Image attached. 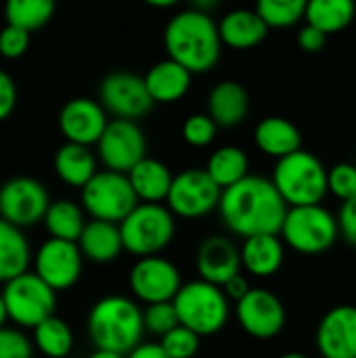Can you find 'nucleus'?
Masks as SVG:
<instances>
[{
	"instance_id": "obj_22",
	"label": "nucleus",
	"mask_w": 356,
	"mask_h": 358,
	"mask_svg": "<svg viewBox=\"0 0 356 358\" xmlns=\"http://www.w3.org/2000/svg\"><path fill=\"white\" fill-rule=\"evenodd\" d=\"M191 78L193 73L187 71L183 65H178L172 59H164L145 73V84L153 103L168 105L180 101L189 92Z\"/></svg>"
},
{
	"instance_id": "obj_21",
	"label": "nucleus",
	"mask_w": 356,
	"mask_h": 358,
	"mask_svg": "<svg viewBox=\"0 0 356 358\" xmlns=\"http://www.w3.org/2000/svg\"><path fill=\"white\" fill-rule=\"evenodd\" d=\"M239 252L241 268H245L252 277L258 279L273 277L285 260V245L279 235H258L243 239Z\"/></svg>"
},
{
	"instance_id": "obj_30",
	"label": "nucleus",
	"mask_w": 356,
	"mask_h": 358,
	"mask_svg": "<svg viewBox=\"0 0 356 358\" xmlns=\"http://www.w3.org/2000/svg\"><path fill=\"white\" fill-rule=\"evenodd\" d=\"M248 168H250V159L245 151L235 145H225L210 155L206 172L225 191V189L235 187L243 178H248L250 176Z\"/></svg>"
},
{
	"instance_id": "obj_41",
	"label": "nucleus",
	"mask_w": 356,
	"mask_h": 358,
	"mask_svg": "<svg viewBox=\"0 0 356 358\" xmlns=\"http://www.w3.org/2000/svg\"><path fill=\"white\" fill-rule=\"evenodd\" d=\"M338 227H340V235L356 248V197L342 203L338 214Z\"/></svg>"
},
{
	"instance_id": "obj_32",
	"label": "nucleus",
	"mask_w": 356,
	"mask_h": 358,
	"mask_svg": "<svg viewBox=\"0 0 356 358\" xmlns=\"http://www.w3.org/2000/svg\"><path fill=\"white\" fill-rule=\"evenodd\" d=\"M34 346L44 357L65 358L73 348V334L63 319L50 317L34 329Z\"/></svg>"
},
{
	"instance_id": "obj_19",
	"label": "nucleus",
	"mask_w": 356,
	"mask_h": 358,
	"mask_svg": "<svg viewBox=\"0 0 356 358\" xmlns=\"http://www.w3.org/2000/svg\"><path fill=\"white\" fill-rule=\"evenodd\" d=\"M195 268L201 281L222 287L241 268V252L237 245L225 235H210L206 237L195 256Z\"/></svg>"
},
{
	"instance_id": "obj_35",
	"label": "nucleus",
	"mask_w": 356,
	"mask_h": 358,
	"mask_svg": "<svg viewBox=\"0 0 356 358\" xmlns=\"http://www.w3.org/2000/svg\"><path fill=\"white\" fill-rule=\"evenodd\" d=\"M199 340L201 338L197 334L178 325L176 329H172L162 338L159 346L170 358H193L199 350Z\"/></svg>"
},
{
	"instance_id": "obj_37",
	"label": "nucleus",
	"mask_w": 356,
	"mask_h": 358,
	"mask_svg": "<svg viewBox=\"0 0 356 358\" xmlns=\"http://www.w3.org/2000/svg\"><path fill=\"white\" fill-rule=\"evenodd\" d=\"M218 126L208 113H193L183 124V138L191 147H208L216 138Z\"/></svg>"
},
{
	"instance_id": "obj_12",
	"label": "nucleus",
	"mask_w": 356,
	"mask_h": 358,
	"mask_svg": "<svg viewBox=\"0 0 356 358\" xmlns=\"http://www.w3.org/2000/svg\"><path fill=\"white\" fill-rule=\"evenodd\" d=\"M128 285L138 302L151 306V304L174 302L176 294L185 283L174 262H170L164 256H149V258H138L134 262L128 275Z\"/></svg>"
},
{
	"instance_id": "obj_7",
	"label": "nucleus",
	"mask_w": 356,
	"mask_h": 358,
	"mask_svg": "<svg viewBox=\"0 0 356 358\" xmlns=\"http://www.w3.org/2000/svg\"><path fill=\"white\" fill-rule=\"evenodd\" d=\"M338 235V216H334L321 203L290 208L281 229V237L287 248L304 256H319L327 252L336 243Z\"/></svg>"
},
{
	"instance_id": "obj_31",
	"label": "nucleus",
	"mask_w": 356,
	"mask_h": 358,
	"mask_svg": "<svg viewBox=\"0 0 356 358\" xmlns=\"http://www.w3.org/2000/svg\"><path fill=\"white\" fill-rule=\"evenodd\" d=\"M356 6L350 0H311L306 4V23L321 29L325 36L336 34L350 25Z\"/></svg>"
},
{
	"instance_id": "obj_39",
	"label": "nucleus",
	"mask_w": 356,
	"mask_h": 358,
	"mask_svg": "<svg viewBox=\"0 0 356 358\" xmlns=\"http://www.w3.org/2000/svg\"><path fill=\"white\" fill-rule=\"evenodd\" d=\"M34 344L17 329H0V358H31Z\"/></svg>"
},
{
	"instance_id": "obj_34",
	"label": "nucleus",
	"mask_w": 356,
	"mask_h": 358,
	"mask_svg": "<svg viewBox=\"0 0 356 358\" xmlns=\"http://www.w3.org/2000/svg\"><path fill=\"white\" fill-rule=\"evenodd\" d=\"M304 0H260L256 13L266 23V27H292L306 15Z\"/></svg>"
},
{
	"instance_id": "obj_5",
	"label": "nucleus",
	"mask_w": 356,
	"mask_h": 358,
	"mask_svg": "<svg viewBox=\"0 0 356 358\" xmlns=\"http://www.w3.org/2000/svg\"><path fill=\"white\" fill-rule=\"evenodd\" d=\"M231 300L222 287L208 281H189L174 298V308L183 327L191 329L199 338H208L225 329L231 317Z\"/></svg>"
},
{
	"instance_id": "obj_33",
	"label": "nucleus",
	"mask_w": 356,
	"mask_h": 358,
	"mask_svg": "<svg viewBox=\"0 0 356 358\" xmlns=\"http://www.w3.org/2000/svg\"><path fill=\"white\" fill-rule=\"evenodd\" d=\"M52 13H55V2L50 0H10L4 6L6 25H15L27 34L46 25Z\"/></svg>"
},
{
	"instance_id": "obj_42",
	"label": "nucleus",
	"mask_w": 356,
	"mask_h": 358,
	"mask_svg": "<svg viewBox=\"0 0 356 358\" xmlns=\"http://www.w3.org/2000/svg\"><path fill=\"white\" fill-rule=\"evenodd\" d=\"M17 105V86L13 78L0 69V122H4Z\"/></svg>"
},
{
	"instance_id": "obj_49",
	"label": "nucleus",
	"mask_w": 356,
	"mask_h": 358,
	"mask_svg": "<svg viewBox=\"0 0 356 358\" xmlns=\"http://www.w3.org/2000/svg\"><path fill=\"white\" fill-rule=\"evenodd\" d=\"M279 358H308V357H304V355H300V352H285V355H281Z\"/></svg>"
},
{
	"instance_id": "obj_40",
	"label": "nucleus",
	"mask_w": 356,
	"mask_h": 358,
	"mask_svg": "<svg viewBox=\"0 0 356 358\" xmlns=\"http://www.w3.org/2000/svg\"><path fill=\"white\" fill-rule=\"evenodd\" d=\"M29 48V34L15 27V25H4L0 29V55L4 59H19L27 52Z\"/></svg>"
},
{
	"instance_id": "obj_11",
	"label": "nucleus",
	"mask_w": 356,
	"mask_h": 358,
	"mask_svg": "<svg viewBox=\"0 0 356 358\" xmlns=\"http://www.w3.org/2000/svg\"><path fill=\"white\" fill-rule=\"evenodd\" d=\"M97 155L105 170L128 176L147 157V138L136 122L111 120L97 143Z\"/></svg>"
},
{
	"instance_id": "obj_3",
	"label": "nucleus",
	"mask_w": 356,
	"mask_h": 358,
	"mask_svg": "<svg viewBox=\"0 0 356 358\" xmlns=\"http://www.w3.org/2000/svg\"><path fill=\"white\" fill-rule=\"evenodd\" d=\"M86 327L97 350L128 357L143 344L145 317L134 300L126 296H105L90 308Z\"/></svg>"
},
{
	"instance_id": "obj_20",
	"label": "nucleus",
	"mask_w": 356,
	"mask_h": 358,
	"mask_svg": "<svg viewBox=\"0 0 356 358\" xmlns=\"http://www.w3.org/2000/svg\"><path fill=\"white\" fill-rule=\"evenodd\" d=\"M248 90L235 80H225L216 84L208 94V115L216 122V126L233 128L241 124L248 115Z\"/></svg>"
},
{
	"instance_id": "obj_13",
	"label": "nucleus",
	"mask_w": 356,
	"mask_h": 358,
	"mask_svg": "<svg viewBox=\"0 0 356 358\" xmlns=\"http://www.w3.org/2000/svg\"><path fill=\"white\" fill-rule=\"evenodd\" d=\"M50 203L46 187L36 178L17 176L0 187V218L17 229L44 220Z\"/></svg>"
},
{
	"instance_id": "obj_23",
	"label": "nucleus",
	"mask_w": 356,
	"mask_h": 358,
	"mask_svg": "<svg viewBox=\"0 0 356 358\" xmlns=\"http://www.w3.org/2000/svg\"><path fill=\"white\" fill-rule=\"evenodd\" d=\"M254 141L264 155L275 157L277 162L302 149L300 130L290 120L279 115L260 120L254 130Z\"/></svg>"
},
{
	"instance_id": "obj_6",
	"label": "nucleus",
	"mask_w": 356,
	"mask_h": 358,
	"mask_svg": "<svg viewBox=\"0 0 356 358\" xmlns=\"http://www.w3.org/2000/svg\"><path fill=\"white\" fill-rule=\"evenodd\" d=\"M174 214L162 203H138L120 224L124 252L136 258L159 256L174 239Z\"/></svg>"
},
{
	"instance_id": "obj_25",
	"label": "nucleus",
	"mask_w": 356,
	"mask_h": 358,
	"mask_svg": "<svg viewBox=\"0 0 356 358\" xmlns=\"http://www.w3.org/2000/svg\"><path fill=\"white\" fill-rule=\"evenodd\" d=\"M128 180L141 203H162L170 195L174 174L164 162L145 157L136 168L130 170Z\"/></svg>"
},
{
	"instance_id": "obj_36",
	"label": "nucleus",
	"mask_w": 356,
	"mask_h": 358,
	"mask_svg": "<svg viewBox=\"0 0 356 358\" xmlns=\"http://www.w3.org/2000/svg\"><path fill=\"white\" fill-rule=\"evenodd\" d=\"M143 317H145V331L159 336V338H164L166 334H170L172 329H176L180 325L172 302L151 304L143 310Z\"/></svg>"
},
{
	"instance_id": "obj_38",
	"label": "nucleus",
	"mask_w": 356,
	"mask_h": 358,
	"mask_svg": "<svg viewBox=\"0 0 356 358\" xmlns=\"http://www.w3.org/2000/svg\"><path fill=\"white\" fill-rule=\"evenodd\" d=\"M327 185H329V193L336 195L338 199L348 201L356 197V166L355 164H336L329 172H327Z\"/></svg>"
},
{
	"instance_id": "obj_47",
	"label": "nucleus",
	"mask_w": 356,
	"mask_h": 358,
	"mask_svg": "<svg viewBox=\"0 0 356 358\" xmlns=\"http://www.w3.org/2000/svg\"><path fill=\"white\" fill-rule=\"evenodd\" d=\"M8 319V313H6V306H4V298H2V292H0V329L4 327V321Z\"/></svg>"
},
{
	"instance_id": "obj_16",
	"label": "nucleus",
	"mask_w": 356,
	"mask_h": 358,
	"mask_svg": "<svg viewBox=\"0 0 356 358\" xmlns=\"http://www.w3.org/2000/svg\"><path fill=\"white\" fill-rule=\"evenodd\" d=\"M237 321L241 329L254 340H273L285 327V306L269 289L254 287L241 302H237Z\"/></svg>"
},
{
	"instance_id": "obj_2",
	"label": "nucleus",
	"mask_w": 356,
	"mask_h": 358,
	"mask_svg": "<svg viewBox=\"0 0 356 358\" xmlns=\"http://www.w3.org/2000/svg\"><path fill=\"white\" fill-rule=\"evenodd\" d=\"M164 46L168 59L176 61L191 73L210 71L220 59V31L210 13L185 8L176 13L164 29Z\"/></svg>"
},
{
	"instance_id": "obj_48",
	"label": "nucleus",
	"mask_w": 356,
	"mask_h": 358,
	"mask_svg": "<svg viewBox=\"0 0 356 358\" xmlns=\"http://www.w3.org/2000/svg\"><path fill=\"white\" fill-rule=\"evenodd\" d=\"M149 4L151 6H157V8H170V6H174L172 0H149Z\"/></svg>"
},
{
	"instance_id": "obj_14",
	"label": "nucleus",
	"mask_w": 356,
	"mask_h": 358,
	"mask_svg": "<svg viewBox=\"0 0 356 358\" xmlns=\"http://www.w3.org/2000/svg\"><path fill=\"white\" fill-rule=\"evenodd\" d=\"M99 103L115 120L136 122L153 107V99L147 90L145 78L130 71H113L99 84Z\"/></svg>"
},
{
	"instance_id": "obj_17",
	"label": "nucleus",
	"mask_w": 356,
	"mask_h": 358,
	"mask_svg": "<svg viewBox=\"0 0 356 358\" xmlns=\"http://www.w3.org/2000/svg\"><path fill=\"white\" fill-rule=\"evenodd\" d=\"M107 111L99 101L76 96L59 111V128L67 143L90 147L97 145L107 128Z\"/></svg>"
},
{
	"instance_id": "obj_29",
	"label": "nucleus",
	"mask_w": 356,
	"mask_h": 358,
	"mask_svg": "<svg viewBox=\"0 0 356 358\" xmlns=\"http://www.w3.org/2000/svg\"><path fill=\"white\" fill-rule=\"evenodd\" d=\"M86 224L88 222L84 218V208H80L71 199L52 201L46 216H44V227L48 231L50 239L78 243L84 229H86Z\"/></svg>"
},
{
	"instance_id": "obj_15",
	"label": "nucleus",
	"mask_w": 356,
	"mask_h": 358,
	"mask_svg": "<svg viewBox=\"0 0 356 358\" xmlns=\"http://www.w3.org/2000/svg\"><path fill=\"white\" fill-rule=\"evenodd\" d=\"M84 256L78 243L46 239L34 256V273L55 292L73 287L82 275Z\"/></svg>"
},
{
	"instance_id": "obj_9",
	"label": "nucleus",
	"mask_w": 356,
	"mask_h": 358,
	"mask_svg": "<svg viewBox=\"0 0 356 358\" xmlns=\"http://www.w3.org/2000/svg\"><path fill=\"white\" fill-rule=\"evenodd\" d=\"M2 298L8 319L19 327L36 329L40 323L55 317L57 292L48 287L36 273H23L4 283Z\"/></svg>"
},
{
	"instance_id": "obj_8",
	"label": "nucleus",
	"mask_w": 356,
	"mask_h": 358,
	"mask_svg": "<svg viewBox=\"0 0 356 358\" xmlns=\"http://www.w3.org/2000/svg\"><path fill=\"white\" fill-rule=\"evenodd\" d=\"M138 197L126 174L101 170L82 189V208L92 220L122 224L128 214L138 206Z\"/></svg>"
},
{
	"instance_id": "obj_1",
	"label": "nucleus",
	"mask_w": 356,
	"mask_h": 358,
	"mask_svg": "<svg viewBox=\"0 0 356 358\" xmlns=\"http://www.w3.org/2000/svg\"><path fill=\"white\" fill-rule=\"evenodd\" d=\"M287 203L264 176H248L231 189L222 191L220 218L237 237L250 239L258 235H281Z\"/></svg>"
},
{
	"instance_id": "obj_24",
	"label": "nucleus",
	"mask_w": 356,
	"mask_h": 358,
	"mask_svg": "<svg viewBox=\"0 0 356 358\" xmlns=\"http://www.w3.org/2000/svg\"><path fill=\"white\" fill-rule=\"evenodd\" d=\"M218 31H220L222 44L237 48V50H245V48L260 44L266 38L269 27L260 19L256 8L254 10L252 8H235V10H229L220 19Z\"/></svg>"
},
{
	"instance_id": "obj_4",
	"label": "nucleus",
	"mask_w": 356,
	"mask_h": 358,
	"mask_svg": "<svg viewBox=\"0 0 356 358\" xmlns=\"http://www.w3.org/2000/svg\"><path fill=\"white\" fill-rule=\"evenodd\" d=\"M327 172L317 155L300 149L277 162L271 180L287 208L319 206L329 193Z\"/></svg>"
},
{
	"instance_id": "obj_44",
	"label": "nucleus",
	"mask_w": 356,
	"mask_h": 358,
	"mask_svg": "<svg viewBox=\"0 0 356 358\" xmlns=\"http://www.w3.org/2000/svg\"><path fill=\"white\" fill-rule=\"evenodd\" d=\"M254 287L250 285V281L239 273V275H235L231 281H227L225 285H222V292L227 294V298L229 300H233V302H241L250 292H252Z\"/></svg>"
},
{
	"instance_id": "obj_45",
	"label": "nucleus",
	"mask_w": 356,
	"mask_h": 358,
	"mask_svg": "<svg viewBox=\"0 0 356 358\" xmlns=\"http://www.w3.org/2000/svg\"><path fill=\"white\" fill-rule=\"evenodd\" d=\"M126 358H170L166 352H164V348L159 346V344H153V342H149V344H141V346H136L130 355Z\"/></svg>"
},
{
	"instance_id": "obj_10",
	"label": "nucleus",
	"mask_w": 356,
	"mask_h": 358,
	"mask_svg": "<svg viewBox=\"0 0 356 358\" xmlns=\"http://www.w3.org/2000/svg\"><path fill=\"white\" fill-rule=\"evenodd\" d=\"M222 189L201 168H189L174 176L170 195L166 199L168 210L187 220H197L218 210Z\"/></svg>"
},
{
	"instance_id": "obj_28",
	"label": "nucleus",
	"mask_w": 356,
	"mask_h": 358,
	"mask_svg": "<svg viewBox=\"0 0 356 358\" xmlns=\"http://www.w3.org/2000/svg\"><path fill=\"white\" fill-rule=\"evenodd\" d=\"M31 250L21 229L0 218V283H8L27 273Z\"/></svg>"
},
{
	"instance_id": "obj_46",
	"label": "nucleus",
	"mask_w": 356,
	"mask_h": 358,
	"mask_svg": "<svg viewBox=\"0 0 356 358\" xmlns=\"http://www.w3.org/2000/svg\"><path fill=\"white\" fill-rule=\"evenodd\" d=\"M88 358H126L122 355H115V352H107V350H94Z\"/></svg>"
},
{
	"instance_id": "obj_18",
	"label": "nucleus",
	"mask_w": 356,
	"mask_h": 358,
	"mask_svg": "<svg viewBox=\"0 0 356 358\" xmlns=\"http://www.w3.org/2000/svg\"><path fill=\"white\" fill-rule=\"evenodd\" d=\"M317 350L323 358H356V306L342 304L323 315Z\"/></svg>"
},
{
	"instance_id": "obj_43",
	"label": "nucleus",
	"mask_w": 356,
	"mask_h": 358,
	"mask_svg": "<svg viewBox=\"0 0 356 358\" xmlns=\"http://www.w3.org/2000/svg\"><path fill=\"white\" fill-rule=\"evenodd\" d=\"M325 42H327V36L308 23L298 31V46L306 52H319L325 46Z\"/></svg>"
},
{
	"instance_id": "obj_27",
	"label": "nucleus",
	"mask_w": 356,
	"mask_h": 358,
	"mask_svg": "<svg viewBox=\"0 0 356 358\" xmlns=\"http://www.w3.org/2000/svg\"><path fill=\"white\" fill-rule=\"evenodd\" d=\"M78 248L84 258L105 264L115 260L124 252V241L120 233V224L90 220L78 241Z\"/></svg>"
},
{
	"instance_id": "obj_26",
	"label": "nucleus",
	"mask_w": 356,
	"mask_h": 358,
	"mask_svg": "<svg viewBox=\"0 0 356 358\" xmlns=\"http://www.w3.org/2000/svg\"><path fill=\"white\" fill-rule=\"evenodd\" d=\"M52 166H55L57 176L65 185L76 187L80 191L99 172L97 170V157L90 151V147H82V145H73V143H65L57 149Z\"/></svg>"
}]
</instances>
